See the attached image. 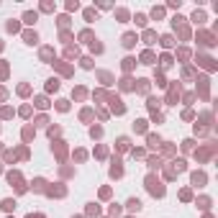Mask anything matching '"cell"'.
I'll return each instance as SVG.
<instances>
[{
  "instance_id": "52a82bcc",
  "label": "cell",
  "mask_w": 218,
  "mask_h": 218,
  "mask_svg": "<svg viewBox=\"0 0 218 218\" xmlns=\"http://www.w3.org/2000/svg\"><path fill=\"white\" fill-rule=\"evenodd\" d=\"M26 41L28 44H36V33H26Z\"/></svg>"
},
{
  "instance_id": "277c9868",
  "label": "cell",
  "mask_w": 218,
  "mask_h": 218,
  "mask_svg": "<svg viewBox=\"0 0 218 218\" xmlns=\"http://www.w3.org/2000/svg\"><path fill=\"white\" fill-rule=\"evenodd\" d=\"M23 21H26V23H33V21H36V13H26Z\"/></svg>"
},
{
  "instance_id": "7a4b0ae2",
  "label": "cell",
  "mask_w": 218,
  "mask_h": 218,
  "mask_svg": "<svg viewBox=\"0 0 218 218\" xmlns=\"http://www.w3.org/2000/svg\"><path fill=\"white\" fill-rule=\"evenodd\" d=\"M193 182L195 185H203V182H205V174H193Z\"/></svg>"
},
{
  "instance_id": "6da1fadb",
  "label": "cell",
  "mask_w": 218,
  "mask_h": 218,
  "mask_svg": "<svg viewBox=\"0 0 218 218\" xmlns=\"http://www.w3.org/2000/svg\"><path fill=\"white\" fill-rule=\"evenodd\" d=\"M146 185H149V193H151V195H159V198L164 195V187L159 185V182H154V177H149V180H146Z\"/></svg>"
},
{
  "instance_id": "5b68a950",
  "label": "cell",
  "mask_w": 218,
  "mask_h": 218,
  "mask_svg": "<svg viewBox=\"0 0 218 218\" xmlns=\"http://www.w3.org/2000/svg\"><path fill=\"white\" fill-rule=\"evenodd\" d=\"M123 44H126V46H131V44H134V36L126 33V36H123Z\"/></svg>"
},
{
  "instance_id": "ba28073f",
  "label": "cell",
  "mask_w": 218,
  "mask_h": 218,
  "mask_svg": "<svg viewBox=\"0 0 218 218\" xmlns=\"http://www.w3.org/2000/svg\"><path fill=\"white\" fill-rule=\"evenodd\" d=\"M28 218H41V216H28Z\"/></svg>"
},
{
  "instance_id": "3957f363",
  "label": "cell",
  "mask_w": 218,
  "mask_h": 218,
  "mask_svg": "<svg viewBox=\"0 0 218 218\" xmlns=\"http://www.w3.org/2000/svg\"><path fill=\"white\" fill-rule=\"evenodd\" d=\"M128 208H131V210H139L141 203H139V200H128Z\"/></svg>"
},
{
  "instance_id": "8992f818",
  "label": "cell",
  "mask_w": 218,
  "mask_h": 218,
  "mask_svg": "<svg viewBox=\"0 0 218 218\" xmlns=\"http://www.w3.org/2000/svg\"><path fill=\"white\" fill-rule=\"evenodd\" d=\"M3 208H5V210H13V208H16V203H13V200H5Z\"/></svg>"
}]
</instances>
